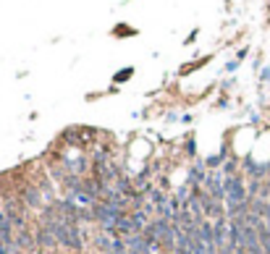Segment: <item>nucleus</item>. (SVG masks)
Masks as SVG:
<instances>
[{
  "label": "nucleus",
  "instance_id": "1",
  "mask_svg": "<svg viewBox=\"0 0 270 254\" xmlns=\"http://www.w3.org/2000/svg\"><path fill=\"white\" fill-rule=\"evenodd\" d=\"M226 197H229L231 204L246 202V189H244V183H241L239 176H229V178H226Z\"/></svg>",
  "mask_w": 270,
  "mask_h": 254
},
{
  "label": "nucleus",
  "instance_id": "2",
  "mask_svg": "<svg viewBox=\"0 0 270 254\" xmlns=\"http://www.w3.org/2000/svg\"><path fill=\"white\" fill-rule=\"evenodd\" d=\"M34 239H37V246H39V249H55V246H58L55 228H53L50 223L39 225V228H37V234H34Z\"/></svg>",
  "mask_w": 270,
  "mask_h": 254
},
{
  "label": "nucleus",
  "instance_id": "3",
  "mask_svg": "<svg viewBox=\"0 0 270 254\" xmlns=\"http://www.w3.org/2000/svg\"><path fill=\"white\" fill-rule=\"evenodd\" d=\"M205 189H207V194L213 197V199H226V181H223V176L220 173H210L207 178H205Z\"/></svg>",
  "mask_w": 270,
  "mask_h": 254
},
{
  "label": "nucleus",
  "instance_id": "4",
  "mask_svg": "<svg viewBox=\"0 0 270 254\" xmlns=\"http://www.w3.org/2000/svg\"><path fill=\"white\" fill-rule=\"evenodd\" d=\"M42 194H39V186H27V192H24V202L29 204V207H42Z\"/></svg>",
  "mask_w": 270,
  "mask_h": 254
},
{
  "label": "nucleus",
  "instance_id": "5",
  "mask_svg": "<svg viewBox=\"0 0 270 254\" xmlns=\"http://www.w3.org/2000/svg\"><path fill=\"white\" fill-rule=\"evenodd\" d=\"M205 165H202V163H197L194 168H192V173H189V181L194 183V186H199V183H205Z\"/></svg>",
  "mask_w": 270,
  "mask_h": 254
},
{
  "label": "nucleus",
  "instance_id": "6",
  "mask_svg": "<svg viewBox=\"0 0 270 254\" xmlns=\"http://www.w3.org/2000/svg\"><path fill=\"white\" fill-rule=\"evenodd\" d=\"M220 163H223V157H220V155H215V157H207V163H205V165H207L210 171H215Z\"/></svg>",
  "mask_w": 270,
  "mask_h": 254
},
{
  "label": "nucleus",
  "instance_id": "7",
  "mask_svg": "<svg viewBox=\"0 0 270 254\" xmlns=\"http://www.w3.org/2000/svg\"><path fill=\"white\" fill-rule=\"evenodd\" d=\"M131 74H134V68H123V71H118V74H116V81H123V79H129Z\"/></svg>",
  "mask_w": 270,
  "mask_h": 254
}]
</instances>
